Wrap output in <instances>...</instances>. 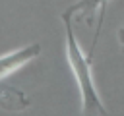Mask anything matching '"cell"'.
I'll use <instances>...</instances> for the list:
<instances>
[{
    "label": "cell",
    "mask_w": 124,
    "mask_h": 116,
    "mask_svg": "<svg viewBox=\"0 0 124 116\" xmlns=\"http://www.w3.org/2000/svg\"><path fill=\"white\" fill-rule=\"evenodd\" d=\"M60 19L66 29V58L78 81L81 93V112L83 114H107V108L101 102V97L93 83L91 73V54H83L76 35H74V14L66 8L60 14Z\"/></svg>",
    "instance_id": "obj_1"
},
{
    "label": "cell",
    "mask_w": 124,
    "mask_h": 116,
    "mask_svg": "<svg viewBox=\"0 0 124 116\" xmlns=\"http://www.w3.org/2000/svg\"><path fill=\"white\" fill-rule=\"evenodd\" d=\"M41 54V44L39 43H31L19 50H14L6 56H0V79L10 75L12 72L19 70L23 64H27L29 60H33L35 56Z\"/></svg>",
    "instance_id": "obj_2"
},
{
    "label": "cell",
    "mask_w": 124,
    "mask_h": 116,
    "mask_svg": "<svg viewBox=\"0 0 124 116\" xmlns=\"http://www.w3.org/2000/svg\"><path fill=\"white\" fill-rule=\"evenodd\" d=\"M29 106H31V99L21 89L0 85V108H4L8 112H19Z\"/></svg>",
    "instance_id": "obj_3"
},
{
    "label": "cell",
    "mask_w": 124,
    "mask_h": 116,
    "mask_svg": "<svg viewBox=\"0 0 124 116\" xmlns=\"http://www.w3.org/2000/svg\"><path fill=\"white\" fill-rule=\"evenodd\" d=\"M107 2L108 0H78L76 4H72L68 10L74 14V17H81V15H87V19H89V15L97 10V8H101V17H99V23H97V33H95V41H93V46H91V50H89V54H93V48H95V44H97V37H99V33H101V21H103V17H105V6H107Z\"/></svg>",
    "instance_id": "obj_4"
}]
</instances>
